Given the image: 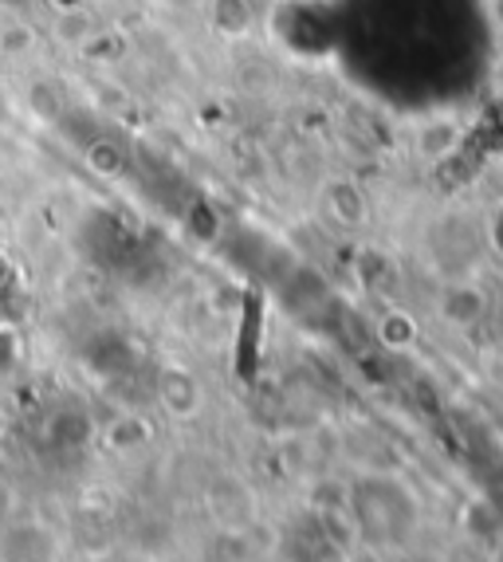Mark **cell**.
I'll use <instances>...</instances> for the list:
<instances>
[{
  "mask_svg": "<svg viewBox=\"0 0 503 562\" xmlns=\"http://www.w3.org/2000/svg\"><path fill=\"white\" fill-rule=\"evenodd\" d=\"M209 24H213V32H221V36L241 40V36H248L252 24H256V12H252L248 0H209Z\"/></svg>",
  "mask_w": 503,
  "mask_h": 562,
  "instance_id": "1",
  "label": "cell"
}]
</instances>
